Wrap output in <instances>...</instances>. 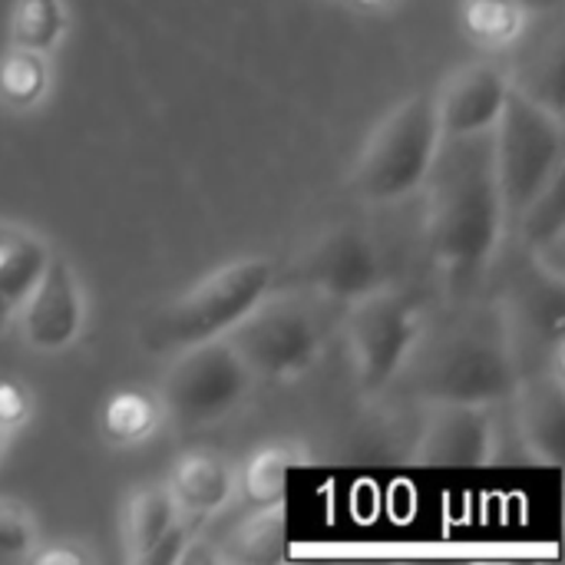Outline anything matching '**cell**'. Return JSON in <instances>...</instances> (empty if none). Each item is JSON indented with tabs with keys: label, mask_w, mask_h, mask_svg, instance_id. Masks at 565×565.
<instances>
[{
	"label": "cell",
	"mask_w": 565,
	"mask_h": 565,
	"mask_svg": "<svg viewBox=\"0 0 565 565\" xmlns=\"http://www.w3.org/2000/svg\"><path fill=\"white\" fill-rule=\"evenodd\" d=\"M271 278L268 258H238L209 271L142 328L146 351L172 358L192 344L225 338L271 291Z\"/></svg>",
	"instance_id": "4"
},
{
	"label": "cell",
	"mask_w": 565,
	"mask_h": 565,
	"mask_svg": "<svg viewBox=\"0 0 565 565\" xmlns=\"http://www.w3.org/2000/svg\"><path fill=\"white\" fill-rule=\"evenodd\" d=\"M288 543V516L285 500L268 507H252L222 540L215 556L222 563H275L285 556Z\"/></svg>",
	"instance_id": "15"
},
{
	"label": "cell",
	"mask_w": 565,
	"mask_h": 565,
	"mask_svg": "<svg viewBox=\"0 0 565 565\" xmlns=\"http://www.w3.org/2000/svg\"><path fill=\"white\" fill-rule=\"evenodd\" d=\"M427 192V242L454 285L473 281L500 252L507 205L493 162V136H447L420 185Z\"/></svg>",
	"instance_id": "1"
},
{
	"label": "cell",
	"mask_w": 565,
	"mask_h": 565,
	"mask_svg": "<svg viewBox=\"0 0 565 565\" xmlns=\"http://www.w3.org/2000/svg\"><path fill=\"white\" fill-rule=\"evenodd\" d=\"M301 271H305V281L311 291H318L344 308L387 285V271H384V258H381L377 245L358 228L328 232L305 255Z\"/></svg>",
	"instance_id": "10"
},
{
	"label": "cell",
	"mask_w": 565,
	"mask_h": 565,
	"mask_svg": "<svg viewBox=\"0 0 565 565\" xmlns=\"http://www.w3.org/2000/svg\"><path fill=\"white\" fill-rule=\"evenodd\" d=\"M20 341L36 354H60L76 344L86 324V295L63 255H50L40 281L13 311Z\"/></svg>",
	"instance_id": "9"
},
{
	"label": "cell",
	"mask_w": 565,
	"mask_h": 565,
	"mask_svg": "<svg viewBox=\"0 0 565 565\" xmlns=\"http://www.w3.org/2000/svg\"><path fill=\"white\" fill-rule=\"evenodd\" d=\"M440 122L434 109V93H414L401 99L367 136L351 185L361 202L397 205L420 192L434 156L440 149Z\"/></svg>",
	"instance_id": "5"
},
{
	"label": "cell",
	"mask_w": 565,
	"mask_h": 565,
	"mask_svg": "<svg viewBox=\"0 0 565 565\" xmlns=\"http://www.w3.org/2000/svg\"><path fill=\"white\" fill-rule=\"evenodd\" d=\"M179 520V507L166 483L139 487L126 503V553L129 563H142L146 553L169 533Z\"/></svg>",
	"instance_id": "17"
},
{
	"label": "cell",
	"mask_w": 565,
	"mask_h": 565,
	"mask_svg": "<svg viewBox=\"0 0 565 565\" xmlns=\"http://www.w3.org/2000/svg\"><path fill=\"white\" fill-rule=\"evenodd\" d=\"M36 543L40 533L30 510L0 497V559H30L36 553Z\"/></svg>",
	"instance_id": "24"
},
{
	"label": "cell",
	"mask_w": 565,
	"mask_h": 565,
	"mask_svg": "<svg viewBox=\"0 0 565 565\" xmlns=\"http://www.w3.org/2000/svg\"><path fill=\"white\" fill-rule=\"evenodd\" d=\"M166 487H169L179 513L209 523L215 513H222L235 500L238 470L222 454L189 450L172 463Z\"/></svg>",
	"instance_id": "14"
},
{
	"label": "cell",
	"mask_w": 565,
	"mask_h": 565,
	"mask_svg": "<svg viewBox=\"0 0 565 565\" xmlns=\"http://www.w3.org/2000/svg\"><path fill=\"white\" fill-rule=\"evenodd\" d=\"M162 407L142 391H119L103 407V434L116 447H136L159 430Z\"/></svg>",
	"instance_id": "21"
},
{
	"label": "cell",
	"mask_w": 565,
	"mask_h": 565,
	"mask_svg": "<svg viewBox=\"0 0 565 565\" xmlns=\"http://www.w3.org/2000/svg\"><path fill=\"white\" fill-rule=\"evenodd\" d=\"M523 238H526V248H536L550 238H559L565 235V205H563V175L556 182L546 185V192H540L516 218Z\"/></svg>",
	"instance_id": "23"
},
{
	"label": "cell",
	"mask_w": 565,
	"mask_h": 565,
	"mask_svg": "<svg viewBox=\"0 0 565 565\" xmlns=\"http://www.w3.org/2000/svg\"><path fill=\"white\" fill-rule=\"evenodd\" d=\"M7 447H10V430L0 427V463H3V457H7Z\"/></svg>",
	"instance_id": "26"
},
{
	"label": "cell",
	"mask_w": 565,
	"mask_h": 565,
	"mask_svg": "<svg viewBox=\"0 0 565 565\" xmlns=\"http://www.w3.org/2000/svg\"><path fill=\"white\" fill-rule=\"evenodd\" d=\"M255 381L258 377L228 338L202 341L172 354L162 381V404L179 424H218L252 397Z\"/></svg>",
	"instance_id": "8"
},
{
	"label": "cell",
	"mask_w": 565,
	"mask_h": 565,
	"mask_svg": "<svg viewBox=\"0 0 565 565\" xmlns=\"http://www.w3.org/2000/svg\"><path fill=\"white\" fill-rule=\"evenodd\" d=\"M404 374H414L427 404L447 401L497 407L507 404L520 384L510 328L497 311L454 321L434 341L424 334Z\"/></svg>",
	"instance_id": "2"
},
{
	"label": "cell",
	"mask_w": 565,
	"mask_h": 565,
	"mask_svg": "<svg viewBox=\"0 0 565 565\" xmlns=\"http://www.w3.org/2000/svg\"><path fill=\"white\" fill-rule=\"evenodd\" d=\"M510 86V73L497 63H467L454 70L444 86L434 89V109L444 139L490 132L503 113Z\"/></svg>",
	"instance_id": "12"
},
{
	"label": "cell",
	"mask_w": 565,
	"mask_h": 565,
	"mask_svg": "<svg viewBox=\"0 0 565 565\" xmlns=\"http://www.w3.org/2000/svg\"><path fill=\"white\" fill-rule=\"evenodd\" d=\"M526 7L520 0H467L463 26L487 50H510L526 36Z\"/></svg>",
	"instance_id": "19"
},
{
	"label": "cell",
	"mask_w": 565,
	"mask_h": 565,
	"mask_svg": "<svg viewBox=\"0 0 565 565\" xmlns=\"http://www.w3.org/2000/svg\"><path fill=\"white\" fill-rule=\"evenodd\" d=\"M30 411H33V404H30V394L23 391V384L0 381V427L17 430L30 417Z\"/></svg>",
	"instance_id": "25"
},
{
	"label": "cell",
	"mask_w": 565,
	"mask_h": 565,
	"mask_svg": "<svg viewBox=\"0 0 565 565\" xmlns=\"http://www.w3.org/2000/svg\"><path fill=\"white\" fill-rule=\"evenodd\" d=\"M513 420L526 454L546 467L563 463L565 387L559 371H546L533 381H520L513 397Z\"/></svg>",
	"instance_id": "13"
},
{
	"label": "cell",
	"mask_w": 565,
	"mask_h": 565,
	"mask_svg": "<svg viewBox=\"0 0 565 565\" xmlns=\"http://www.w3.org/2000/svg\"><path fill=\"white\" fill-rule=\"evenodd\" d=\"M70 30L63 0H17L10 10V43L33 53H53Z\"/></svg>",
	"instance_id": "18"
},
{
	"label": "cell",
	"mask_w": 565,
	"mask_h": 565,
	"mask_svg": "<svg viewBox=\"0 0 565 565\" xmlns=\"http://www.w3.org/2000/svg\"><path fill=\"white\" fill-rule=\"evenodd\" d=\"M53 248L26 228H0V315H13L40 281Z\"/></svg>",
	"instance_id": "16"
},
{
	"label": "cell",
	"mask_w": 565,
	"mask_h": 565,
	"mask_svg": "<svg viewBox=\"0 0 565 565\" xmlns=\"http://www.w3.org/2000/svg\"><path fill=\"white\" fill-rule=\"evenodd\" d=\"M341 311L344 305L311 288L278 295L268 291L225 338L255 377L288 384L321 361L334 324L344 318Z\"/></svg>",
	"instance_id": "3"
},
{
	"label": "cell",
	"mask_w": 565,
	"mask_h": 565,
	"mask_svg": "<svg viewBox=\"0 0 565 565\" xmlns=\"http://www.w3.org/2000/svg\"><path fill=\"white\" fill-rule=\"evenodd\" d=\"M497 424L493 407L477 404H427L417 430L414 463L420 467H483L493 460Z\"/></svg>",
	"instance_id": "11"
},
{
	"label": "cell",
	"mask_w": 565,
	"mask_h": 565,
	"mask_svg": "<svg viewBox=\"0 0 565 565\" xmlns=\"http://www.w3.org/2000/svg\"><path fill=\"white\" fill-rule=\"evenodd\" d=\"M50 89V66L46 53L20 50L13 46L0 60V99L10 109H30L36 106Z\"/></svg>",
	"instance_id": "22"
},
{
	"label": "cell",
	"mask_w": 565,
	"mask_h": 565,
	"mask_svg": "<svg viewBox=\"0 0 565 565\" xmlns=\"http://www.w3.org/2000/svg\"><path fill=\"white\" fill-rule=\"evenodd\" d=\"M298 463V450L288 444H268L262 450H255L245 463V470L238 473V487L235 493L245 497L248 507H268V503H281L285 500V483L291 467Z\"/></svg>",
	"instance_id": "20"
},
{
	"label": "cell",
	"mask_w": 565,
	"mask_h": 565,
	"mask_svg": "<svg viewBox=\"0 0 565 565\" xmlns=\"http://www.w3.org/2000/svg\"><path fill=\"white\" fill-rule=\"evenodd\" d=\"M490 136H493V162L507 205V222H516L520 212L540 192H546L550 182L563 175V113L510 86L503 113L490 129Z\"/></svg>",
	"instance_id": "6"
},
{
	"label": "cell",
	"mask_w": 565,
	"mask_h": 565,
	"mask_svg": "<svg viewBox=\"0 0 565 565\" xmlns=\"http://www.w3.org/2000/svg\"><path fill=\"white\" fill-rule=\"evenodd\" d=\"M341 324L348 331L354 377L364 394H384L394 381H401L427 331L424 305L411 291L391 285L351 301Z\"/></svg>",
	"instance_id": "7"
}]
</instances>
